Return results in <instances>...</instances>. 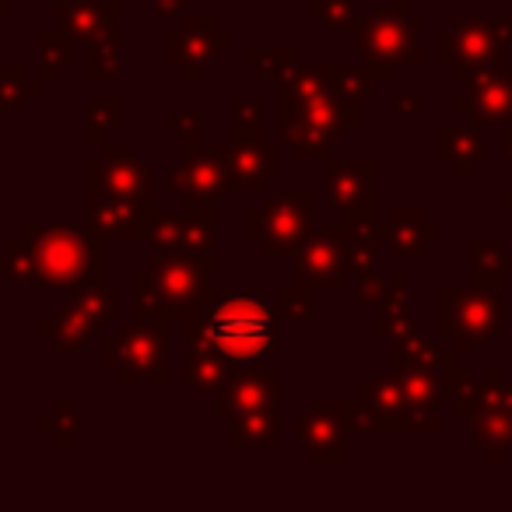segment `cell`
I'll return each mask as SVG.
<instances>
[{
    "instance_id": "6da1fadb",
    "label": "cell",
    "mask_w": 512,
    "mask_h": 512,
    "mask_svg": "<svg viewBox=\"0 0 512 512\" xmlns=\"http://www.w3.org/2000/svg\"><path fill=\"white\" fill-rule=\"evenodd\" d=\"M211 334L218 341L221 351L235 358H253L271 344V320L260 306L253 302H228L225 309H218L211 323Z\"/></svg>"
}]
</instances>
